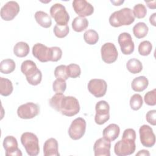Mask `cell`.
Here are the masks:
<instances>
[{
    "label": "cell",
    "instance_id": "1",
    "mask_svg": "<svg viewBox=\"0 0 156 156\" xmlns=\"http://www.w3.org/2000/svg\"><path fill=\"white\" fill-rule=\"evenodd\" d=\"M50 106L66 116H73L80 111L78 100L73 96H65L63 93H55L49 101Z\"/></svg>",
    "mask_w": 156,
    "mask_h": 156
},
{
    "label": "cell",
    "instance_id": "2",
    "mask_svg": "<svg viewBox=\"0 0 156 156\" xmlns=\"http://www.w3.org/2000/svg\"><path fill=\"white\" fill-rule=\"evenodd\" d=\"M134 21L135 16L132 10L127 7L114 12L109 18V23L114 27L128 26L132 24Z\"/></svg>",
    "mask_w": 156,
    "mask_h": 156
},
{
    "label": "cell",
    "instance_id": "3",
    "mask_svg": "<svg viewBox=\"0 0 156 156\" xmlns=\"http://www.w3.org/2000/svg\"><path fill=\"white\" fill-rule=\"evenodd\" d=\"M21 72L26 76L28 83L32 85H38L42 79V73L32 60L24 61L21 66Z\"/></svg>",
    "mask_w": 156,
    "mask_h": 156
},
{
    "label": "cell",
    "instance_id": "4",
    "mask_svg": "<svg viewBox=\"0 0 156 156\" xmlns=\"http://www.w3.org/2000/svg\"><path fill=\"white\" fill-rule=\"evenodd\" d=\"M21 142L27 154L30 156H36L40 152L38 139L32 132H24L21 135Z\"/></svg>",
    "mask_w": 156,
    "mask_h": 156
},
{
    "label": "cell",
    "instance_id": "5",
    "mask_svg": "<svg viewBox=\"0 0 156 156\" xmlns=\"http://www.w3.org/2000/svg\"><path fill=\"white\" fill-rule=\"evenodd\" d=\"M135 140L122 137V139L118 141L114 146V151L116 155L118 156L129 155L134 153L136 149Z\"/></svg>",
    "mask_w": 156,
    "mask_h": 156
},
{
    "label": "cell",
    "instance_id": "6",
    "mask_svg": "<svg viewBox=\"0 0 156 156\" xmlns=\"http://www.w3.org/2000/svg\"><path fill=\"white\" fill-rule=\"evenodd\" d=\"M50 14L57 25H68L67 24L69 20V15L63 5L60 3H56L52 5L50 8Z\"/></svg>",
    "mask_w": 156,
    "mask_h": 156
},
{
    "label": "cell",
    "instance_id": "7",
    "mask_svg": "<svg viewBox=\"0 0 156 156\" xmlns=\"http://www.w3.org/2000/svg\"><path fill=\"white\" fill-rule=\"evenodd\" d=\"M86 125V121L82 118L79 117L74 119L68 129L69 137L74 140L80 139L85 134Z\"/></svg>",
    "mask_w": 156,
    "mask_h": 156
},
{
    "label": "cell",
    "instance_id": "8",
    "mask_svg": "<svg viewBox=\"0 0 156 156\" xmlns=\"http://www.w3.org/2000/svg\"><path fill=\"white\" fill-rule=\"evenodd\" d=\"M95 122L98 125H102L110 119V105L105 101H100L95 106Z\"/></svg>",
    "mask_w": 156,
    "mask_h": 156
},
{
    "label": "cell",
    "instance_id": "9",
    "mask_svg": "<svg viewBox=\"0 0 156 156\" xmlns=\"http://www.w3.org/2000/svg\"><path fill=\"white\" fill-rule=\"evenodd\" d=\"M40 113L39 106L33 102H27L20 105L17 109V115L21 119H32Z\"/></svg>",
    "mask_w": 156,
    "mask_h": 156
},
{
    "label": "cell",
    "instance_id": "10",
    "mask_svg": "<svg viewBox=\"0 0 156 156\" xmlns=\"http://www.w3.org/2000/svg\"><path fill=\"white\" fill-rule=\"evenodd\" d=\"M107 84L104 79H93L88 83L89 92L96 98L104 96L107 91Z\"/></svg>",
    "mask_w": 156,
    "mask_h": 156
},
{
    "label": "cell",
    "instance_id": "11",
    "mask_svg": "<svg viewBox=\"0 0 156 156\" xmlns=\"http://www.w3.org/2000/svg\"><path fill=\"white\" fill-rule=\"evenodd\" d=\"M140 138L142 145L146 147H152L155 143V136L152 129L148 125L144 124L139 129Z\"/></svg>",
    "mask_w": 156,
    "mask_h": 156
},
{
    "label": "cell",
    "instance_id": "12",
    "mask_svg": "<svg viewBox=\"0 0 156 156\" xmlns=\"http://www.w3.org/2000/svg\"><path fill=\"white\" fill-rule=\"evenodd\" d=\"M20 7L18 2L10 1L5 3L1 9V17L5 21H11L18 15Z\"/></svg>",
    "mask_w": 156,
    "mask_h": 156
},
{
    "label": "cell",
    "instance_id": "13",
    "mask_svg": "<svg viewBox=\"0 0 156 156\" xmlns=\"http://www.w3.org/2000/svg\"><path fill=\"white\" fill-rule=\"evenodd\" d=\"M102 60L108 64L115 62L118 56V52L115 44L112 43H105L101 49Z\"/></svg>",
    "mask_w": 156,
    "mask_h": 156
},
{
    "label": "cell",
    "instance_id": "14",
    "mask_svg": "<svg viewBox=\"0 0 156 156\" xmlns=\"http://www.w3.org/2000/svg\"><path fill=\"white\" fill-rule=\"evenodd\" d=\"M18 144L16 138L9 135L3 140V147L5 151L6 156H21L22 152L18 148Z\"/></svg>",
    "mask_w": 156,
    "mask_h": 156
},
{
    "label": "cell",
    "instance_id": "15",
    "mask_svg": "<svg viewBox=\"0 0 156 156\" xmlns=\"http://www.w3.org/2000/svg\"><path fill=\"white\" fill-rule=\"evenodd\" d=\"M118 41L121 48V51L124 55H130L134 51V43L130 34L122 32L118 36Z\"/></svg>",
    "mask_w": 156,
    "mask_h": 156
},
{
    "label": "cell",
    "instance_id": "16",
    "mask_svg": "<svg viewBox=\"0 0 156 156\" xmlns=\"http://www.w3.org/2000/svg\"><path fill=\"white\" fill-rule=\"evenodd\" d=\"M73 7L74 12L82 17L90 16L94 12L93 6L85 0L73 1Z\"/></svg>",
    "mask_w": 156,
    "mask_h": 156
},
{
    "label": "cell",
    "instance_id": "17",
    "mask_svg": "<svg viewBox=\"0 0 156 156\" xmlns=\"http://www.w3.org/2000/svg\"><path fill=\"white\" fill-rule=\"evenodd\" d=\"M111 141L105 138H100L97 140L93 146L95 156H110Z\"/></svg>",
    "mask_w": 156,
    "mask_h": 156
},
{
    "label": "cell",
    "instance_id": "18",
    "mask_svg": "<svg viewBox=\"0 0 156 156\" xmlns=\"http://www.w3.org/2000/svg\"><path fill=\"white\" fill-rule=\"evenodd\" d=\"M32 54L41 62H47L50 60V48L37 43L33 46Z\"/></svg>",
    "mask_w": 156,
    "mask_h": 156
},
{
    "label": "cell",
    "instance_id": "19",
    "mask_svg": "<svg viewBox=\"0 0 156 156\" xmlns=\"http://www.w3.org/2000/svg\"><path fill=\"white\" fill-rule=\"evenodd\" d=\"M43 154L45 156H58V145L57 141L54 138L48 139L44 143Z\"/></svg>",
    "mask_w": 156,
    "mask_h": 156
},
{
    "label": "cell",
    "instance_id": "20",
    "mask_svg": "<svg viewBox=\"0 0 156 156\" xmlns=\"http://www.w3.org/2000/svg\"><path fill=\"white\" fill-rule=\"evenodd\" d=\"M120 129L116 124H110L107 126L102 132L103 137L110 141L115 140L119 135Z\"/></svg>",
    "mask_w": 156,
    "mask_h": 156
},
{
    "label": "cell",
    "instance_id": "21",
    "mask_svg": "<svg viewBox=\"0 0 156 156\" xmlns=\"http://www.w3.org/2000/svg\"><path fill=\"white\" fill-rule=\"evenodd\" d=\"M149 85V80L145 76H139L133 79L131 87L132 90L136 92L144 91Z\"/></svg>",
    "mask_w": 156,
    "mask_h": 156
},
{
    "label": "cell",
    "instance_id": "22",
    "mask_svg": "<svg viewBox=\"0 0 156 156\" xmlns=\"http://www.w3.org/2000/svg\"><path fill=\"white\" fill-rule=\"evenodd\" d=\"M37 23L44 28H49L52 24V20L48 13L43 11H37L35 13Z\"/></svg>",
    "mask_w": 156,
    "mask_h": 156
},
{
    "label": "cell",
    "instance_id": "23",
    "mask_svg": "<svg viewBox=\"0 0 156 156\" xmlns=\"http://www.w3.org/2000/svg\"><path fill=\"white\" fill-rule=\"evenodd\" d=\"M88 26V21L85 17L77 16L72 22L73 29L77 32H81Z\"/></svg>",
    "mask_w": 156,
    "mask_h": 156
},
{
    "label": "cell",
    "instance_id": "24",
    "mask_svg": "<svg viewBox=\"0 0 156 156\" xmlns=\"http://www.w3.org/2000/svg\"><path fill=\"white\" fill-rule=\"evenodd\" d=\"M13 53L18 57H24L29 53V46L24 41L18 42L13 47Z\"/></svg>",
    "mask_w": 156,
    "mask_h": 156
},
{
    "label": "cell",
    "instance_id": "25",
    "mask_svg": "<svg viewBox=\"0 0 156 156\" xmlns=\"http://www.w3.org/2000/svg\"><path fill=\"white\" fill-rule=\"evenodd\" d=\"M13 87L11 80L8 79L0 77V94L4 96H8L12 93Z\"/></svg>",
    "mask_w": 156,
    "mask_h": 156
},
{
    "label": "cell",
    "instance_id": "26",
    "mask_svg": "<svg viewBox=\"0 0 156 156\" xmlns=\"http://www.w3.org/2000/svg\"><path fill=\"white\" fill-rule=\"evenodd\" d=\"M149 31L148 26L143 22L136 23L133 27V33L137 38H143L145 37Z\"/></svg>",
    "mask_w": 156,
    "mask_h": 156
},
{
    "label": "cell",
    "instance_id": "27",
    "mask_svg": "<svg viewBox=\"0 0 156 156\" xmlns=\"http://www.w3.org/2000/svg\"><path fill=\"white\" fill-rule=\"evenodd\" d=\"M126 68L130 73L135 74L140 73L142 71L143 65L138 59L133 58L127 61Z\"/></svg>",
    "mask_w": 156,
    "mask_h": 156
},
{
    "label": "cell",
    "instance_id": "28",
    "mask_svg": "<svg viewBox=\"0 0 156 156\" xmlns=\"http://www.w3.org/2000/svg\"><path fill=\"white\" fill-rule=\"evenodd\" d=\"M16 67L15 62L10 58L4 59L0 63V71L5 74L12 73Z\"/></svg>",
    "mask_w": 156,
    "mask_h": 156
},
{
    "label": "cell",
    "instance_id": "29",
    "mask_svg": "<svg viewBox=\"0 0 156 156\" xmlns=\"http://www.w3.org/2000/svg\"><path fill=\"white\" fill-rule=\"evenodd\" d=\"M85 41L88 44H95L99 40V35L98 32L93 29H88L83 34Z\"/></svg>",
    "mask_w": 156,
    "mask_h": 156
},
{
    "label": "cell",
    "instance_id": "30",
    "mask_svg": "<svg viewBox=\"0 0 156 156\" xmlns=\"http://www.w3.org/2000/svg\"><path fill=\"white\" fill-rule=\"evenodd\" d=\"M143 98L140 94H134L130 99V106L133 110H138L143 105Z\"/></svg>",
    "mask_w": 156,
    "mask_h": 156
},
{
    "label": "cell",
    "instance_id": "31",
    "mask_svg": "<svg viewBox=\"0 0 156 156\" xmlns=\"http://www.w3.org/2000/svg\"><path fill=\"white\" fill-rule=\"evenodd\" d=\"M66 72L69 77L74 79L80 76L81 69L79 65L75 63H71L66 66Z\"/></svg>",
    "mask_w": 156,
    "mask_h": 156
},
{
    "label": "cell",
    "instance_id": "32",
    "mask_svg": "<svg viewBox=\"0 0 156 156\" xmlns=\"http://www.w3.org/2000/svg\"><path fill=\"white\" fill-rule=\"evenodd\" d=\"M152 45L149 41L145 40L141 42L138 46V52L140 55L147 56L152 51Z\"/></svg>",
    "mask_w": 156,
    "mask_h": 156
},
{
    "label": "cell",
    "instance_id": "33",
    "mask_svg": "<svg viewBox=\"0 0 156 156\" xmlns=\"http://www.w3.org/2000/svg\"><path fill=\"white\" fill-rule=\"evenodd\" d=\"M53 31L57 37L59 38H62L67 36L69 32V28L68 25L59 26L56 24L54 27Z\"/></svg>",
    "mask_w": 156,
    "mask_h": 156
},
{
    "label": "cell",
    "instance_id": "34",
    "mask_svg": "<svg viewBox=\"0 0 156 156\" xmlns=\"http://www.w3.org/2000/svg\"><path fill=\"white\" fill-rule=\"evenodd\" d=\"M132 12L135 18L141 19L145 17L147 13V9L143 4H137L133 7Z\"/></svg>",
    "mask_w": 156,
    "mask_h": 156
},
{
    "label": "cell",
    "instance_id": "35",
    "mask_svg": "<svg viewBox=\"0 0 156 156\" xmlns=\"http://www.w3.org/2000/svg\"><path fill=\"white\" fill-rule=\"evenodd\" d=\"M54 76L57 79L67 80L69 77L66 72V66L65 65H61L57 66L54 70Z\"/></svg>",
    "mask_w": 156,
    "mask_h": 156
},
{
    "label": "cell",
    "instance_id": "36",
    "mask_svg": "<svg viewBox=\"0 0 156 156\" xmlns=\"http://www.w3.org/2000/svg\"><path fill=\"white\" fill-rule=\"evenodd\" d=\"M66 88V83L65 80L56 79L52 83V89L56 93H63Z\"/></svg>",
    "mask_w": 156,
    "mask_h": 156
},
{
    "label": "cell",
    "instance_id": "37",
    "mask_svg": "<svg viewBox=\"0 0 156 156\" xmlns=\"http://www.w3.org/2000/svg\"><path fill=\"white\" fill-rule=\"evenodd\" d=\"M144 102L150 106H154L156 104V89L154 88L151 91L146 93L144 97Z\"/></svg>",
    "mask_w": 156,
    "mask_h": 156
},
{
    "label": "cell",
    "instance_id": "38",
    "mask_svg": "<svg viewBox=\"0 0 156 156\" xmlns=\"http://www.w3.org/2000/svg\"><path fill=\"white\" fill-rule=\"evenodd\" d=\"M62 56V49L57 46L50 48V60L51 62L58 61Z\"/></svg>",
    "mask_w": 156,
    "mask_h": 156
},
{
    "label": "cell",
    "instance_id": "39",
    "mask_svg": "<svg viewBox=\"0 0 156 156\" xmlns=\"http://www.w3.org/2000/svg\"><path fill=\"white\" fill-rule=\"evenodd\" d=\"M146 121L151 125H156V110H151L147 112L146 115Z\"/></svg>",
    "mask_w": 156,
    "mask_h": 156
},
{
    "label": "cell",
    "instance_id": "40",
    "mask_svg": "<svg viewBox=\"0 0 156 156\" xmlns=\"http://www.w3.org/2000/svg\"><path fill=\"white\" fill-rule=\"evenodd\" d=\"M147 7L149 9H155L156 8V1H150V2H147V1H145Z\"/></svg>",
    "mask_w": 156,
    "mask_h": 156
},
{
    "label": "cell",
    "instance_id": "41",
    "mask_svg": "<svg viewBox=\"0 0 156 156\" xmlns=\"http://www.w3.org/2000/svg\"><path fill=\"white\" fill-rule=\"evenodd\" d=\"M155 16H156V13H154L152 15H151L150 18H149V22L150 23L154 26H156V23H155Z\"/></svg>",
    "mask_w": 156,
    "mask_h": 156
},
{
    "label": "cell",
    "instance_id": "42",
    "mask_svg": "<svg viewBox=\"0 0 156 156\" xmlns=\"http://www.w3.org/2000/svg\"><path fill=\"white\" fill-rule=\"evenodd\" d=\"M136 155H146V156L147 155V156H149L150 155V153L148 151L143 149V150L140 151L138 153H136Z\"/></svg>",
    "mask_w": 156,
    "mask_h": 156
},
{
    "label": "cell",
    "instance_id": "43",
    "mask_svg": "<svg viewBox=\"0 0 156 156\" xmlns=\"http://www.w3.org/2000/svg\"><path fill=\"white\" fill-rule=\"evenodd\" d=\"M110 2L113 4L114 5H121V4H122L124 1H110Z\"/></svg>",
    "mask_w": 156,
    "mask_h": 156
}]
</instances>
